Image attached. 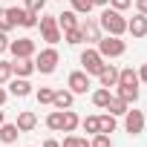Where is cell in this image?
Instances as JSON below:
<instances>
[{
  "instance_id": "obj_21",
  "label": "cell",
  "mask_w": 147,
  "mask_h": 147,
  "mask_svg": "<svg viewBox=\"0 0 147 147\" xmlns=\"http://www.w3.org/2000/svg\"><path fill=\"white\" fill-rule=\"evenodd\" d=\"M118 87V98L127 101V104H136L138 101V87H124V84H115Z\"/></svg>"
},
{
  "instance_id": "obj_23",
  "label": "cell",
  "mask_w": 147,
  "mask_h": 147,
  "mask_svg": "<svg viewBox=\"0 0 147 147\" xmlns=\"http://www.w3.org/2000/svg\"><path fill=\"white\" fill-rule=\"evenodd\" d=\"M110 98H113V95H110V90H107V87H101V90H95V92H92V104H95V107H107V104H110Z\"/></svg>"
},
{
  "instance_id": "obj_26",
  "label": "cell",
  "mask_w": 147,
  "mask_h": 147,
  "mask_svg": "<svg viewBox=\"0 0 147 147\" xmlns=\"http://www.w3.org/2000/svg\"><path fill=\"white\" fill-rule=\"evenodd\" d=\"M72 3V12L75 15H90L92 12V0H69Z\"/></svg>"
},
{
  "instance_id": "obj_15",
  "label": "cell",
  "mask_w": 147,
  "mask_h": 147,
  "mask_svg": "<svg viewBox=\"0 0 147 147\" xmlns=\"http://www.w3.org/2000/svg\"><path fill=\"white\" fill-rule=\"evenodd\" d=\"M35 127H38V115H35L32 110H23V113L18 115V130H20V133H32Z\"/></svg>"
},
{
  "instance_id": "obj_45",
  "label": "cell",
  "mask_w": 147,
  "mask_h": 147,
  "mask_svg": "<svg viewBox=\"0 0 147 147\" xmlns=\"http://www.w3.org/2000/svg\"><path fill=\"white\" fill-rule=\"evenodd\" d=\"M6 147H12V144H6Z\"/></svg>"
},
{
  "instance_id": "obj_7",
  "label": "cell",
  "mask_w": 147,
  "mask_h": 147,
  "mask_svg": "<svg viewBox=\"0 0 147 147\" xmlns=\"http://www.w3.org/2000/svg\"><path fill=\"white\" fill-rule=\"evenodd\" d=\"M124 127L130 136H141L144 133V113L141 110H127L124 113Z\"/></svg>"
},
{
  "instance_id": "obj_36",
  "label": "cell",
  "mask_w": 147,
  "mask_h": 147,
  "mask_svg": "<svg viewBox=\"0 0 147 147\" xmlns=\"http://www.w3.org/2000/svg\"><path fill=\"white\" fill-rule=\"evenodd\" d=\"M6 49H9V35H6V32H0V55H3Z\"/></svg>"
},
{
  "instance_id": "obj_43",
  "label": "cell",
  "mask_w": 147,
  "mask_h": 147,
  "mask_svg": "<svg viewBox=\"0 0 147 147\" xmlns=\"http://www.w3.org/2000/svg\"><path fill=\"white\" fill-rule=\"evenodd\" d=\"M144 124H147V115H144Z\"/></svg>"
},
{
  "instance_id": "obj_24",
  "label": "cell",
  "mask_w": 147,
  "mask_h": 147,
  "mask_svg": "<svg viewBox=\"0 0 147 147\" xmlns=\"http://www.w3.org/2000/svg\"><path fill=\"white\" fill-rule=\"evenodd\" d=\"M46 127H49V130H61V127H63V110L49 113V115H46Z\"/></svg>"
},
{
  "instance_id": "obj_5",
  "label": "cell",
  "mask_w": 147,
  "mask_h": 147,
  "mask_svg": "<svg viewBox=\"0 0 147 147\" xmlns=\"http://www.w3.org/2000/svg\"><path fill=\"white\" fill-rule=\"evenodd\" d=\"M38 23H40V32H43V40H46L49 46L61 43V26H58V18H55V15H46V18H40Z\"/></svg>"
},
{
  "instance_id": "obj_11",
  "label": "cell",
  "mask_w": 147,
  "mask_h": 147,
  "mask_svg": "<svg viewBox=\"0 0 147 147\" xmlns=\"http://www.w3.org/2000/svg\"><path fill=\"white\" fill-rule=\"evenodd\" d=\"M81 26V35H84V40H92V43H98L101 40V26H98V20H84V23H78Z\"/></svg>"
},
{
  "instance_id": "obj_4",
  "label": "cell",
  "mask_w": 147,
  "mask_h": 147,
  "mask_svg": "<svg viewBox=\"0 0 147 147\" xmlns=\"http://www.w3.org/2000/svg\"><path fill=\"white\" fill-rule=\"evenodd\" d=\"M124 49H127V43H124L121 38H115V35H107V38L98 40V52H101V58H121Z\"/></svg>"
},
{
  "instance_id": "obj_6",
  "label": "cell",
  "mask_w": 147,
  "mask_h": 147,
  "mask_svg": "<svg viewBox=\"0 0 147 147\" xmlns=\"http://www.w3.org/2000/svg\"><path fill=\"white\" fill-rule=\"evenodd\" d=\"M81 63H84V72L87 75H98V72L104 69V58L98 49H84L81 52Z\"/></svg>"
},
{
  "instance_id": "obj_17",
  "label": "cell",
  "mask_w": 147,
  "mask_h": 147,
  "mask_svg": "<svg viewBox=\"0 0 147 147\" xmlns=\"http://www.w3.org/2000/svg\"><path fill=\"white\" fill-rule=\"evenodd\" d=\"M18 136H20V130H18V124H0V141L3 144H15L18 141Z\"/></svg>"
},
{
  "instance_id": "obj_33",
  "label": "cell",
  "mask_w": 147,
  "mask_h": 147,
  "mask_svg": "<svg viewBox=\"0 0 147 147\" xmlns=\"http://www.w3.org/2000/svg\"><path fill=\"white\" fill-rule=\"evenodd\" d=\"M43 6H46V0H26V6H23V9H29V12L40 15V12H43Z\"/></svg>"
},
{
  "instance_id": "obj_35",
  "label": "cell",
  "mask_w": 147,
  "mask_h": 147,
  "mask_svg": "<svg viewBox=\"0 0 147 147\" xmlns=\"http://www.w3.org/2000/svg\"><path fill=\"white\" fill-rule=\"evenodd\" d=\"M12 29H15V23H12V20H9L6 15H0V32H6V35H9Z\"/></svg>"
},
{
  "instance_id": "obj_27",
  "label": "cell",
  "mask_w": 147,
  "mask_h": 147,
  "mask_svg": "<svg viewBox=\"0 0 147 147\" xmlns=\"http://www.w3.org/2000/svg\"><path fill=\"white\" fill-rule=\"evenodd\" d=\"M81 127L90 133V136H95V133H101V124H98V115H87L84 121H81Z\"/></svg>"
},
{
  "instance_id": "obj_3",
  "label": "cell",
  "mask_w": 147,
  "mask_h": 147,
  "mask_svg": "<svg viewBox=\"0 0 147 147\" xmlns=\"http://www.w3.org/2000/svg\"><path fill=\"white\" fill-rule=\"evenodd\" d=\"M3 15H6L15 26H23V29H35V26H38V15H35V12H29V9L9 6V9H3Z\"/></svg>"
},
{
  "instance_id": "obj_30",
  "label": "cell",
  "mask_w": 147,
  "mask_h": 147,
  "mask_svg": "<svg viewBox=\"0 0 147 147\" xmlns=\"http://www.w3.org/2000/svg\"><path fill=\"white\" fill-rule=\"evenodd\" d=\"M90 147H113V138H110L107 133H95L92 141H90Z\"/></svg>"
},
{
  "instance_id": "obj_28",
  "label": "cell",
  "mask_w": 147,
  "mask_h": 147,
  "mask_svg": "<svg viewBox=\"0 0 147 147\" xmlns=\"http://www.w3.org/2000/svg\"><path fill=\"white\" fill-rule=\"evenodd\" d=\"M98 124H101V133H107V136H110V133L115 130V115H113V113H107V115H98Z\"/></svg>"
},
{
  "instance_id": "obj_40",
  "label": "cell",
  "mask_w": 147,
  "mask_h": 147,
  "mask_svg": "<svg viewBox=\"0 0 147 147\" xmlns=\"http://www.w3.org/2000/svg\"><path fill=\"white\" fill-rule=\"evenodd\" d=\"M43 147H61V144H58L55 138H46V141H43Z\"/></svg>"
},
{
  "instance_id": "obj_38",
  "label": "cell",
  "mask_w": 147,
  "mask_h": 147,
  "mask_svg": "<svg viewBox=\"0 0 147 147\" xmlns=\"http://www.w3.org/2000/svg\"><path fill=\"white\" fill-rule=\"evenodd\" d=\"M138 81L147 84V63H141V69H138Z\"/></svg>"
},
{
  "instance_id": "obj_14",
  "label": "cell",
  "mask_w": 147,
  "mask_h": 147,
  "mask_svg": "<svg viewBox=\"0 0 147 147\" xmlns=\"http://www.w3.org/2000/svg\"><path fill=\"white\" fill-rule=\"evenodd\" d=\"M127 32L133 38H144L147 35V15H136L133 20H127Z\"/></svg>"
},
{
  "instance_id": "obj_34",
  "label": "cell",
  "mask_w": 147,
  "mask_h": 147,
  "mask_svg": "<svg viewBox=\"0 0 147 147\" xmlns=\"http://www.w3.org/2000/svg\"><path fill=\"white\" fill-rule=\"evenodd\" d=\"M110 6H113L115 12H124V9H130V6H133V0H110Z\"/></svg>"
},
{
  "instance_id": "obj_41",
  "label": "cell",
  "mask_w": 147,
  "mask_h": 147,
  "mask_svg": "<svg viewBox=\"0 0 147 147\" xmlns=\"http://www.w3.org/2000/svg\"><path fill=\"white\" fill-rule=\"evenodd\" d=\"M92 6H110V0H92Z\"/></svg>"
},
{
  "instance_id": "obj_39",
  "label": "cell",
  "mask_w": 147,
  "mask_h": 147,
  "mask_svg": "<svg viewBox=\"0 0 147 147\" xmlns=\"http://www.w3.org/2000/svg\"><path fill=\"white\" fill-rule=\"evenodd\" d=\"M6 98H9V92H6L3 87H0V107H3V104H6Z\"/></svg>"
},
{
  "instance_id": "obj_44",
  "label": "cell",
  "mask_w": 147,
  "mask_h": 147,
  "mask_svg": "<svg viewBox=\"0 0 147 147\" xmlns=\"http://www.w3.org/2000/svg\"><path fill=\"white\" fill-rule=\"evenodd\" d=\"M0 15H3V9H0Z\"/></svg>"
},
{
  "instance_id": "obj_10",
  "label": "cell",
  "mask_w": 147,
  "mask_h": 147,
  "mask_svg": "<svg viewBox=\"0 0 147 147\" xmlns=\"http://www.w3.org/2000/svg\"><path fill=\"white\" fill-rule=\"evenodd\" d=\"M12 72H15L18 78H29L32 72H35V61L32 58H15L12 61Z\"/></svg>"
},
{
  "instance_id": "obj_29",
  "label": "cell",
  "mask_w": 147,
  "mask_h": 147,
  "mask_svg": "<svg viewBox=\"0 0 147 147\" xmlns=\"http://www.w3.org/2000/svg\"><path fill=\"white\" fill-rule=\"evenodd\" d=\"M61 147H90V141L87 138H81V136H75V133H69L66 138H63V144Z\"/></svg>"
},
{
  "instance_id": "obj_9",
  "label": "cell",
  "mask_w": 147,
  "mask_h": 147,
  "mask_svg": "<svg viewBox=\"0 0 147 147\" xmlns=\"http://www.w3.org/2000/svg\"><path fill=\"white\" fill-rule=\"evenodd\" d=\"M90 90V75L87 72H72L69 75V92L72 95H84Z\"/></svg>"
},
{
  "instance_id": "obj_22",
  "label": "cell",
  "mask_w": 147,
  "mask_h": 147,
  "mask_svg": "<svg viewBox=\"0 0 147 147\" xmlns=\"http://www.w3.org/2000/svg\"><path fill=\"white\" fill-rule=\"evenodd\" d=\"M104 110H110L113 115H124V113L130 110V104H127V101H121L118 95H113V98H110V104H107Z\"/></svg>"
},
{
  "instance_id": "obj_8",
  "label": "cell",
  "mask_w": 147,
  "mask_h": 147,
  "mask_svg": "<svg viewBox=\"0 0 147 147\" xmlns=\"http://www.w3.org/2000/svg\"><path fill=\"white\" fill-rule=\"evenodd\" d=\"M9 52H12L15 58H32V55H35V40H32V38L9 40Z\"/></svg>"
},
{
  "instance_id": "obj_18",
  "label": "cell",
  "mask_w": 147,
  "mask_h": 147,
  "mask_svg": "<svg viewBox=\"0 0 147 147\" xmlns=\"http://www.w3.org/2000/svg\"><path fill=\"white\" fill-rule=\"evenodd\" d=\"M55 18H58V26H61V32H66V29H75V26H78V15L72 12V9H69V12H61V15H55Z\"/></svg>"
},
{
  "instance_id": "obj_20",
  "label": "cell",
  "mask_w": 147,
  "mask_h": 147,
  "mask_svg": "<svg viewBox=\"0 0 147 147\" xmlns=\"http://www.w3.org/2000/svg\"><path fill=\"white\" fill-rule=\"evenodd\" d=\"M78 124H81V118L72 113V107H69V110H63V127H61L63 133H75V130H78Z\"/></svg>"
},
{
  "instance_id": "obj_2",
  "label": "cell",
  "mask_w": 147,
  "mask_h": 147,
  "mask_svg": "<svg viewBox=\"0 0 147 147\" xmlns=\"http://www.w3.org/2000/svg\"><path fill=\"white\" fill-rule=\"evenodd\" d=\"M58 63H61V55H58V49H55V46H46V49H40V55L35 58V72L52 75V72L58 69Z\"/></svg>"
},
{
  "instance_id": "obj_42",
  "label": "cell",
  "mask_w": 147,
  "mask_h": 147,
  "mask_svg": "<svg viewBox=\"0 0 147 147\" xmlns=\"http://www.w3.org/2000/svg\"><path fill=\"white\" fill-rule=\"evenodd\" d=\"M3 121H6V115H3V110H0V124H3Z\"/></svg>"
},
{
  "instance_id": "obj_31",
  "label": "cell",
  "mask_w": 147,
  "mask_h": 147,
  "mask_svg": "<svg viewBox=\"0 0 147 147\" xmlns=\"http://www.w3.org/2000/svg\"><path fill=\"white\" fill-rule=\"evenodd\" d=\"M12 75H15V72H12V63H9V61H0V84H9Z\"/></svg>"
},
{
  "instance_id": "obj_19",
  "label": "cell",
  "mask_w": 147,
  "mask_h": 147,
  "mask_svg": "<svg viewBox=\"0 0 147 147\" xmlns=\"http://www.w3.org/2000/svg\"><path fill=\"white\" fill-rule=\"evenodd\" d=\"M118 84H124V87H138V72H136L133 66L118 69Z\"/></svg>"
},
{
  "instance_id": "obj_13",
  "label": "cell",
  "mask_w": 147,
  "mask_h": 147,
  "mask_svg": "<svg viewBox=\"0 0 147 147\" xmlns=\"http://www.w3.org/2000/svg\"><path fill=\"white\" fill-rule=\"evenodd\" d=\"M72 101H75V95H72L69 90H55V92H52V107H55V110H69Z\"/></svg>"
},
{
  "instance_id": "obj_25",
  "label": "cell",
  "mask_w": 147,
  "mask_h": 147,
  "mask_svg": "<svg viewBox=\"0 0 147 147\" xmlns=\"http://www.w3.org/2000/svg\"><path fill=\"white\" fill-rule=\"evenodd\" d=\"M63 40H66V43H72V46H78V43H84V35H81V26H75V29H66V32H63Z\"/></svg>"
},
{
  "instance_id": "obj_16",
  "label": "cell",
  "mask_w": 147,
  "mask_h": 147,
  "mask_svg": "<svg viewBox=\"0 0 147 147\" xmlns=\"http://www.w3.org/2000/svg\"><path fill=\"white\" fill-rule=\"evenodd\" d=\"M98 81H101V87H107V90L115 87V84H118V69L110 66V63H104V69L98 72Z\"/></svg>"
},
{
  "instance_id": "obj_37",
  "label": "cell",
  "mask_w": 147,
  "mask_h": 147,
  "mask_svg": "<svg viewBox=\"0 0 147 147\" xmlns=\"http://www.w3.org/2000/svg\"><path fill=\"white\" fill-rule=\"evenodd\" d=\"M136 9H138V15H147V0H136Z\"/></svg>"
},
{
  "instance_id": "obj_1",
  "label": "cell",
  "mask_w": 147,
  "mask_h": 147,
  "mask_svg": "<svg viewBox=\"0 0 147 147\" xmlns=\"http://www.w3.org/2000/svg\"><path fill=\"white\" fill-rule=\"evenodd\" d=\"M98 26H101L107 35H115V38H121V35L127 32V20H124V15L115 12V9H110V6H104V12H101V18H98Z\"/></svg>"
},
{
  "instance_id": "obj_32",
  "label": "cell",
  "mask_w": 147,
  "mask_h": 147,
  "mask_svg": "<svg viewBox=\"0 0 147 147\" xmlns=\"http://www.w3.org/2000/svg\"><path fill=\"white\" fill-rule=\"evenodd\" d=\"M52 92H55V90H49V87H40V90L35 92L38 104H52Z\"/></svg>"
},
{
  "instance_id": "obj_12",
  "label": "cell",
  "mask_w": 147,
  "mask_h": 147,
  "mask_svg": "<svg viewBox=\"0 0 147 147\" xmlns=\"http://www.w3.org/2000/svg\"><path fill=\"white\" fill-rule=\"evenodd\" d=\"M9 92L15 98H26V95H32V84L26 78H9Z\"/></svg>"
}]
</instances>
